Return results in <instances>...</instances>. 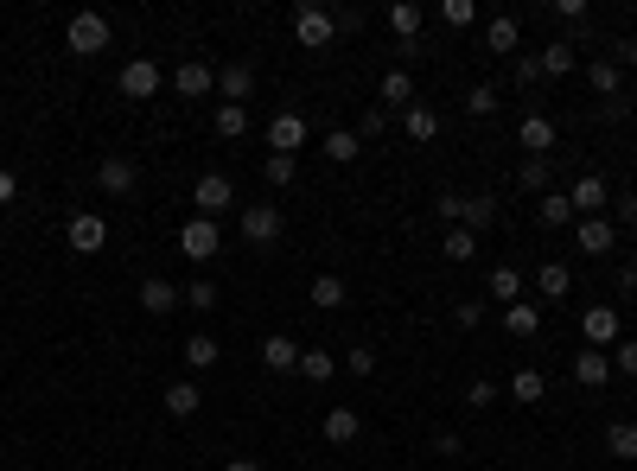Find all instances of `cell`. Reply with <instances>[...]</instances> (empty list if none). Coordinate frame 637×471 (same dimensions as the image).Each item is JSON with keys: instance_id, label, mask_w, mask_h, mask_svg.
<instances>
[{"instance_id": "obj_1", "label": "cell", "mask_w": 637, "mask_h": 471, "mask_svg": "<svg viewBox=\"0 0 637 471\" xmlns=\"http://www.w3.org/2000/svg\"><path fill=\"white\" fill-rule=\"evenodd\" d=\"M109 20H102L96 7H83V13H71V26H64V51L71 58H96V51H109Z\"/></svg>"}, {"instance_id": "obj_2", "label": "cell", "mask_w": 637, "mask_h": 471, "mask_svg": "<svg viewBox=\"0 0 637 471\" xmlns=\"http://www.w3.org/2000/svg\"><path fill=\"white\" fill-rule=\"evenodd\" d=\"M160 64H153V58H128L122 64V77H115V90H122L128 102H153V96H160Z\"/></svg>"}, {"instance_id": "obj_3", "label": "cell", "mask_w": 637, "mask_h": 471, "mask_svg": "<svg viewBox=\"0 0 637 471\" xmlns=\"http://www.w3.org/2000/svg\"><path fill=\"white\" fill-rule=\"evenodd\" d=\"M294 39H300L306 51H325V45L338 39V13H332V7H300V13H294Z\"/></svg>"}, {"instance_id": "obj_4", "label": "cell", "mask_w": 637, "mask_h": 471, "mask_svg": "<svg viewBox=\"0 0 637 471\" xmlns=\"http://www.w3.org/2000/svg\"><path fill=\"white\" fill-rule=\"evenodd\" d=\"M192 204H198V217H211V223H217V217L236 204V185L223 179V172H204V179L192 185Z\"/></svg>"}, {"instance_id": "obj_5", "label": "cell", "mask_w": 637, "mask_h": 471, "mask_svg": "<svg viewBox=\"0 0 637 471\" xmlns=\"http://www.w3.org/2000/svg\"><path fill=\"white\" fill-rule=\"evenodd\" d=\"M580 331H587L593 351H612L618 331H625V319H618V306H587V312H580Z\"/></svg>"}, {"instance_id": "obj_6", "label": "cell", "mask_w": 637, "mask_h": 471, "mask_svg": "<svg viewBox=\"0 0 637 471\" xmlns=\"http://www.w3.org/2000/svg\"><path fill=\"white\" fill-rule=\"evenodd\" d=\"M64 242H71V255H96L102 242H109V223H102L96 211H77L71 223H64Z\"/></svg>"}, {"instance_id": "obj_7", "label": "cell", "mask_w": 637, "mask_h": 471, "mask_svg": "<svg viewBox=\"0 0 637 471\" xmlns=\"http://www.w3.org/2000/svg\"><path fill=\"white\" fill-rule=\"evenodd\" d=\"M172 90H179L185 102H198V96H217V71L204 58H185L179 71H172Z\"/></svg>"}, {"instance_id": "obj_8", "label": "cell", "mask_w": 637, "mask_h": 471, "mask_svg": "<svg viewBox=\"0 0 637 471\" xmlns=\"http://www.w3.org/2000/svg\"><path fill=\"white\" fill-rule=\"evenodd\" d=\"M306 147V115L300 109H281L268 121V153H300Z\"/></svg>"}, {"instance_id": "obj_9", "label": "cell", "mask_w": 637, "mask_h": 471, "mask_svg": "<svg viewBox=\"0 0 637 471\" xmlns=\"http://www.w3.org/2000/svg\"><path fill=\"white\" fill-rule=\"evenodd\" d=\"M179 249L192 255V261H217V249H223L217 223H211V217H192V223H185V230H179Z\"/></svg>"}, {"instance_id": "obj_10", "label": "cell", "mask_w": 637, "mask_h": 471, "mask_svg": "<svg viewBox=\"0 0 637 471\" xmlns=\"http://www.w3.org/2000/svg\"><path fill=\"white\" fill-rule=\"evenodd\" d=\"M567 204H574V217H599V211L612 204V191H606V179H599V172H580L574 191H567Z\"/></svg>"}, {"instance_id": "obj_11", "label": "cell", "mask_w": 637, "mask_h": 471, "mask_svg": "<svg viewBox=\"0 0 637 471\" xmlns=\"http://www.w3.org/2000/svg\"><path fill=\"white\" fill-rule=\"evenodd\" d=\"M185 306V287H172L166 274H147L141 281V312H153V319H166V312Z\"/></svg>"}, {"instance_id": "obj_12", "label": "cell", "mask_w": 637, "mask_h": 471, "mask_svg": "<svg viewBox=\"0 0 637 471\" xmlns=\"http://www.w3.org/2000/svg\"><path fill=\"white\" fill-rule=\"evenodd\" d=\"M516 147H523L529 160H548V153H555V121H548V115H523V128H516Z\"/></svg>"}, {"instance_id": "obj_13", "label": "cell", "mask_w": 637, "mask_h": 471, "mask_svg": "<svg viewBox=\"0 0 637 471\" xmlns=\"http://www.w3.org/2000/svg\"><path fill=\"white\" fill-rule=\"evenodd\" d=\"M96 185L109 191V198H128V191L141 185V172H134V160H122V153H109V160L96 166Z\"/></svg>"}, {"instance_id": "obj_14", "label": "cell", "mask_w": 637, "mask_h": 471, "mask_svg": "<svg viewBox=\"0 0 637 471\" xmlns=\"http://www.w3.org/2000/svg\"><path fill=\"white\" fill-rule=\"evenodd\" d=\"M249 90H255V64L249 58H236V64L217 71V102H249Z\"/></svg>"}, {"instance_id": "obj_15", "label": "cell", "mask_w": 637, "mask_h": 471, "mask_svg": "<svg viewBox=\"0 0 637 471\" xmlns=\"http://www.w3.org/2000/svg\"><path fill=\"white\" fill-rule=\"evenodd\" d=\"M618 242V223L612 217H580V230H574V249L580 255H606Z\"/></svg>"}, {"instance_id": "obj_16", "label": "cell", "mask_w": 637, "mask_h": 471, "mask_svg": "<svg viewBox=\"0 0 637 471\" xmlns=\"http://www.w3.org/2000/svg\"><path fill=\"white\" fill-rule=\"evenodd\" d=\"M274 236H281V211H274V204H249V211H243V242L268 249Z\"/></svg>"}, {"instance_id": "obj_17", "label": "cell", "mask_w": 637, "mask_h": 471, "mask_svg": "<svg viewBox=\"0 0 637 471\" xmlns=\"http://www.w3.org/2000/svg\"><path fill=\"white\" fill-rule=\"evenodd\" d=\"M262 363H268V370H274V376H287V370H300V344H294V338H287V331H268V338H262Z\"/></svg>"}, {"instance_id": "obj_18", "label": "cell", "mask_w": 637, "mask_h": 471, "mask_svg": "<svg viewBox=\"0 0 637 471\" xmlns=\"http://www.w3.org/2000/svg\"><path fill=\"white\" fill-rule=\"evenodd\" d=\"M319 433H325V440H332V446H351L357 433H364V414H357V408H325Z\"/></svg>"}, {"instance_id": "obj_19", "label": "cell", "mask_w": 637, "mask_h": 471, "mask_svg": "<svg viewBox=\"0 0 637 471\" xmlns=\"http://www.w3.org/2000/svg\"><path fill=\"white\" fill-rule=\"evenodd\" d=\"M574 382H580V389H606V382H612V357L587 344V351L574 357Z\"/></svg>"}, {"instance_id": "obj_20", "label": "cell", "mask_w": 637, "mask_h": 471, "mask_svg": "<svg viewBox=\"0 0 637 471\" xmlns=\"http://www.w3.org/2000/svg\"><path fill=\"white\" fill-rule=\"evenodd\" d=\"M376 102H383V109H415V77H408V71H389L383 83H376Z\"/></svg>"}, {"instance_id": "obj_21", "label": "cell", "mask_w": 637, "mask_h": 471, "mask_svg": "<svg viewBox=\"0 0 637 471\" xmlns=\"http://www.w3.org/2000/svg\"><path fill=\"white\" fill-rule=\"evenodd\" d=\"M319 153H325L332 166H351L357 153H364V141H357V128H332V134L319 141Z\"/></svg>"}, {"instance_id": "obj_22", "label": "cell", "mask_w": 637, "mask_h": 471, "mask_svg": "<svg viewBox=\"0 0 637 471\" xmlns=\"http://www.w3.org/2000/svg\"><path fill=\"white\" fill-rule=\"evenodd\" d=\"M485 45L497 51V58H516V45H523V26H516L510 13H497V20L485 26Z\"/></svg>"}, {"instance_id": "obj_23", "label": "cell", "mask_w": 637, "mask_h": 471, "mask_svg": "<svg viewBox=\"0 0 637 471\" xmlns=\"http://www.w3.org/2000/svg\"><path fill=\"white\" fill-rule=\"evenodd\" d=\"M211 128H217V141H243V134H249V109H243V102H217Z\"/></svg>"}, {"instance_id": "obj_24", "label": "cell", "mask_w": 637, "mask_h": 471, "mask_svg": "<svg viewBox=\"0 0 637 471\" xmlns=\"http://www.w3.org/2000/svg\"><path fill=\"white\" fill-rule=\"evenodd\" d=\"M198 408H204L198 382H166V414H172V421H192Z\"/></svg>"}, {"instance_id": "obj_25", "label": "cell", "mask_w": 637, "mask_h": 471, "mask_svg": "<svg viewBox=\"0 0 637 471\" xmlns=\"http://www.w3.org/2000/svg\"><path fill=\"white\" fill-rule=\"evenodd\" d=\"M402 134H408V141H421V147H427V141H434V134H440V115L427 109V102H415V109L402 115Z\"/></svg>"}, {"instance_id": "obj_26", "label": "cell", "mask_w": 637, "mask_h": 471, "mask_svg": "<svg viewBox=\"0 0 637 471\" xmlns=\"http://www.w3.org/2000/svg\"><path fill=\"white\" fill-rule=\"evenodd\" d=\"M536 287H542V300H567V287H574L567 261H542V268H536Z\"/></svg>"}, {"instance_id": "obj_27", "label": "cell", "mask_w": 637, "mask_h": 471, "mask_svg": "<svg viewBox=\"0 0 637 471\" xmlns=\"http://www.w3.org/2000/svg\"><path fill=\"white\" fill-rule=\"evenodd\" d=\"M542 395H548L542 370H516V376H510V401H516V408H536Z\"/></svg>"}, {"instance_id": "obj_28", "label": "cell", "mask_w": 637, "mask_h": 471, "mask_svg": "<svg viewBox=\"0 0 637 471\" xmlns=\"http://www.w3.org/2000/svg\"><path fill=\"white\" fill-rule=\"evenodd\" d=\"M217 338L211 331H192V338H185V363H192V370H217Z\"/></svg>"}, {"instance_id": "obj_29", "label": "cell", "mask_w": 637, "mask_h": 471, "mask_svg": "<svg viewBox=\"0 0 637 471\" xmlns=\"http://www.w3.org/2000/svg\"><path fill=\"white\" fill-rule=\"evenodd\" d=\"M536 217L548 223V230H567V223H574V204H567V191H548V198H536Z\"/></svg>"}, {"instance_id": "obj_30", "label": "cell", "mask_w": 637, "mask_h": 471, "mask_svg": "<svg viewBox=\"0 0 637 471\" xmlns=\"http://www.w3.org/2000/svg\"><path fill=\"white\" fill-rule=\"evenodd\" d=\"M504 331H510V338H536V331H542V312L516 300V306H504Z\"/></svg>"}, {"instance_id": "obj_31", "label": "cell", "mask_w": 637, "mask_h": 471, "mask_svg": "<svg viewBox=\"0 0 637 471\" xmlns=\"http://www.w3.org/2000/svg\"><path fill=\"white\" fill-rule=\"evenodd\" d=\"M389 26H395V45H402V39H421V7H415V0H395V7H389Z\"/></svg>"}, {"instance_id": "obj_32", "label": "cell", "mask_w": 637, "mask_h": 471, "mask_svg": "<svg viewBox=\"0 0 637 471\" xmlns=\"http://www.w3.org/2000/svg\"><path fill=\"white\" fill-rule=\"evenodd\" d=\"M536 58H542V77H567V71H574V45H567V39H555V45H542Z\"/></svg>"}, {"instance_id": "obj_33", "label": "cell", "mask_w": 637, "mask_h": 471, "mask_svg": "<svg viewBox=\"0 0 637 471\" xmlns=\"http://www.w3.org/2000/svg\"><path fill=\"white\" fill-rule=\"evenodd\" d=\"M491 300H504V306L523 300V274H516L510 261H504V268H491Z\"/></svg>"}, {"instance_id": "obj_34", "label": "cell", "mask_w": 637, "mask_h": 471, "mask_svg": "<svg viewBox=\"0 0 637 471\" xmlns=\"http://www.w3.org/2000/svg\"><path fill=\"white\" fill-rule=\"evenodd\" d=\"M516 191H529V198H548V160H523V166H516Z\"/></svg>"}, {"instance_id": "obj_35", "label": "cell", "mask_w": 637, "mask_h": 471, "mask_svg": "<svg viewBox=\"0 0 637 471\" xmlns=\"http://www.w3.org/2000/svg\"><path fill=\"white\" fill-rule=\"evenodd\" d=\"M587 83H593L599 96H618V83H625V71H618L612 58H593V64H587Z\"/></svg>"}, {"instance_id": "obj_36", "label": "cell", "mask_w": 637, "mask_h": 471, "mask_svg": "<svg viewBox=\"0 0 637 471\" xmlns=\"http://www.w3.org/2000/svg\"><path fill=\"white\" fill-rule=\"evenodd\" d=\"M300 376L306 382H332L338 376V357L332 351H300Z\"/></svg>"}, {"instance_id": "obj_37", "label": "cell", "mask_w": 637, "mask_h": 471, "mask_svg": "<svg viewBox=\"0 0 637 471\" xmlns=\"http://www.w3.org/2000/svg\"><path fill=\"white\" fill-rule=\"evenodd\" d=\"M606 446H612V459H637V421H612Z\"/></svg>"}, {"instance_id": "obj_38", "label": "cell", "mask_w": 637, "mask_h": 471, "mask_svg": "<svg viewBox=\"0 0 637 471\" xmlns=\"http://www.w3.org/2000/svg\"><path fill=\"white\" fill-rule=\"evenodd\" d=\"M262 179H268V185H294V179H300V160H294V153H268V160H262Z\"/></svg>"}, {"instance_id": "obj_39", "label": "cell", "mask_w": 637, "mask_h": 471, "mask_svg": "<svg viewBox=\"0 0 637 471\" xmlns=\"http://www.w3.org/2000/svg\"><path fill=\"white\" fill-rule=\"evenodd\" d=\"M491 223H497V204L491 198H466V217H459V230H491Z\"/></svg>"}, {"instance_id": "obj_40", "label": "cell", "mask_w": 637, "mask_h": 471, "mask_svg": "<svg viewBox=\"0 0 637 471\" xmlns=\"http://www.w3.org/2000/svg\"><path fill=\"white\" fill-rule=\"evenodd\" d=\"M440 255H446V261H472V255H478V236H472V230H446V236H440Z\"/></svg>"}, {"instance_id": "obj_41", "label": "cell", "mask_w": 637, "mask_h": 471, "mask_svg": "<svg viewBox=\"0 0 637 471\" xmlns=\"http://www.w3.org/2000/svg\"><path fill=\"white\" fill-rule=\"evenodd\" d=\"M313 306H319V312L344 306V281H338V274H313Z\"/></svg>"}, {"instance_id": "obj_42", "label": "cell", "mask_w": 637, "mask_h": 471, "mask_svg": "<svg viewBox=\"0 0 637 471\" xmlns=\"http://www.w3.org/2000/svg\"><path fill=\"white\" fill-rule=\"evenodd\" d=\"M383 134H389V109H383V102H370L364 121H357V141H383Z\"/></svg>"}, {"instance_id": "obj_43", "label": "cell", "mask_w": 637, "mask_h": 471, "mask_svg": "<svg viewBox=\"0 0 637 471\" xmlns=\"http://www.w3.org/2000/svg\"><path fill=\"white\" fill-rule=\"evenodd\" d=\"M338 370H351V376H376V351H370V344H357V351H344Z\"/></svg>"}, {"instance_id": "obj_44", "label": "cell", "mask_w": 637, "mask_h": 471, "mask_svg": "<svg viewBox=\"0 0 637 471\" xmlns=\"http://www.w3.org/2000/svg\"><path fill=\"white\" fill-rule=\"evenodd\" d=\"M529 83H542V58L536 51H516V90H529Z\"/></svg>"}, {"instance_id": "obj_45", "label": "cell", "mask_w": 637, "mask_h": 471, "mask_svg": "<svg viewBox=\"0 0 637 471\" xmlns=\"http://www.w3.org/2000/svg\"><path fill=\"white\" fill-rule=\"evenodd\" d=\"M491 401H497V382L491 376H472L466 382V408H491Z\"/></svg>"}, {"instance_id": "obj_46", "label": "cell", "mask_w": 637, "mask_h": 471, "mask_svg": "<svg viewBox=\"0 0 637 471\" xmlns=\"http://www.w3.org/2000/svg\"><path fill=\"white\" fill-rule=\"evenodd\" d=\"M440 20H446V26H459V32H466V26L478 20V7H472V0H446V7H440Z\"/></svg>"}, {"instance_id": "obj_47", "label": "cell", "mask_w": 637, "mask_h": 471, "mask_svg": "<svg viewBox=\"0 0 637 471\" xmlns=\"http://www.w3.org/2000/svg\"><path fill=\"white\" fill-rule=\"evenodd\" d=\"M185 306H192V312H217V287L211 281H192V287H185Z\"/></svg>"}, {"instance_id": "obj_48", "label": "cell", "mask_w": 637, "mask_h": 471, "mask_svg": "<svg viewBox=\"0 0 637 471\" xmlns=\"http://www.w3.org/2000/svg\"><path fill=\"white\" fill-rule=\"evenodd\" d=\"M466 109H472V115H491V109H497V90H491V83H472V90H466Z\"/></svg>"}, {"instance_id": "obj_49", "label": "cell", "mask_w": 637, "mask_h": 471, "mask_svg": "<svg viewBox=\"0 0 637 471\" xmlns=\"http://www.w3.org/2000/svg\"><path fill=\"white\" fill-rule=\"evenodd\" d=\"M478 319H485V306H478V300H459V306H453V325H459V331H478Z\"/></svg>"}, {"instance_id": "obj_50", "label": "cell", "mask_w": 637, "mask_h": 471, "mask_svg": "<svg viewBox=\"0 0 637 471\" xmlns=\"http://www.w3.org/2000/svg\"><path fill=\"white\" fill-rule=\"evenodd\" d=\"M612 357V370H625V376H637V338H625L618 351H606Z\"/></svg>"}, {"instance_id": "obj_51", "label": "cell", "mask_w": 637, "mask_h": 471, "mask_svg": "<svg viewBox=\"0 0 637 471\" xmlns=\"http://www.w3.org/2000/svg\"><path fill=\"white\" fill-rule=\"evenodd\" d=\"M434 452H440V459H459V452H466V440H459L453 427H440V433H434Z\"/></svg>"}, {"instance_id": "obj_52", "label": "cell", "mask_w": 637, "mask_h": 471, "mask_svg": "<svg viewBox=\"0 0 637 471\" xmlns=\"http://www.w3.org/2000/svg\"><path fill=\"white\" fill-rule=\"evenodd\" d=\"M434 211L446 217V223H453V230H459V217H466V198H459V191H446V198L434 204Z\"/></svg>"}, {"instance_id": "obj_53", "label": "cell", "mask_w": 637, "mask_h": 471, "mask_svg": "<svg viewBox=\"0 0 637 471\" xmlns=\"http://www.w3.org/2000/svg\"><path fill=\"white\" fill-rule=\"evenodd\" d=\"M612 64H618V71H625V64H637V39H618V45H612Z\"/></svg>"}, {"instance_id": "obj_54", "label": "cell", "mask_w": 637, "mask_h": 471, "mask_svg": "<svg viewBox=\"0 0 637 471\" xmlns=\"http://www.w3.org/2000/svg\"><path fill=\"white\" fill-rule=\"evenodd\" d=\"M555 13H561V20H574V26H580V20H587V0H555Z\"/></svg>"}, {"instance_id": "obj_55", "label": "cell", "mask_w": 637, "mask_h": 471, "mask_svg": "<svg viewBox=\"0 0 637 471\" xmlns=\"http://www.w3.org/2000/svg\"><path fill=\"white\" fill-rule=\"evenodd\" d=\"M618 293H625V300L637 293V261H625V268H618Z\"/></svg>"}, {"instance_id": "obj_56", "label": "cell", "mask_w": 637, "mask_h": 471, "mask_svg": "<svg viewBox=\"0 0 637 471\" xmlns=\"http://www.w3.org/2000/svg\"><path fill=\"white\" fill-rule=\"evenodd\" d=\"M618 223H637V191H625V198H618Z\"/></svg>"}, {"instance_id": "obj_57", "label": "cell", "mask_w": 637, "mask_h": 471, "mask_svg": "<svg viewBox=\"0 0 637 471\" xmlns=\"http://www.w3.org/2000/svg\"><path fill=\"white\" fill-rule=\"evenodd\" d=\"M13 191H20V179H13V172L0 166V204H13Z\"/></svg>"}, {"instance_id": "obj_58", "label": "cell", "mask_w": 637, "mask_h": 471, "mask_svg": "<svg viewBox=\"0 0 637 471\" xmlns=\"http://www.w3.org/2000/svg\"><path fill=\"white\" fill-rule=\"evenodd\" d=\"M223 471H268V465H262V459H230Z\"/></svg>"}]
</instances>
